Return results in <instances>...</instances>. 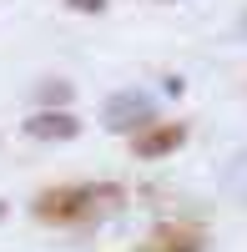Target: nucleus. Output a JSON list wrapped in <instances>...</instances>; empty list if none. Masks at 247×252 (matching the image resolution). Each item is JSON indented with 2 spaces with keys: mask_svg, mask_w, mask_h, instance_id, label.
I'll return each instance as SVG.
<instances>
[{
  "mask_svg": "<svg viewBox=\"0 0 247 252\" xmlns=\"http://www.w3.org/2000/svg\"><path fill=\"white\" fill-rule=\"evenodd\" d=\"M106 197H116V187H96V182H81V187H51V192L35 197V217L40 222H76L96 212Z\"/></svg>",
  "mask_w": 247,
  "mask_h": 252,
  "instance_id": "f257e3e1",
  "label": "nucleus"
},
{
  "mask_svg": "<svg viewBox=\"0 0 247 252\" xmlns=\"http://www.w3.org/2000/svg\"><path fill=\"white\" fill-rule=\"evenodd\" d=\"M106 126L111 131H147V126H156V111H152V101L141 96V91H121L106 101Z\"/></svg>",
  "mask_w": 247,
  "mask_h": 252,
  "instance_id": "f03ea898",
  "label": "nucleus"
},
{
  "mask_svg": "<svg viewBox=\"0 0 247 252\" xmlns=\"http://www.w3.org/2000/svg\"><path fill=\"white\" fill-rule=\"evenodd\" d=\"M182 141H187V126H182V121H156V126H147L141 136H131V152H136L141 161H156V157L177 152Z\"/></svg>",
  "mask_w": 247,
  "mask_h": 252,
  "instance_id": "7ed1b4c3",
  "label": "nucleus"
},
{
  "mask_svg": "<svg viewBox=\"0 0 247 252\" xmlns=\"http://www.w3.org/2000/svg\"><path fill=\"white\" fill-rule=\"evenodd\" d=\"M76 131H81V121H76L66 106H56V111L46 106V111H35V116L26 121V136H31V141H71Z\"/></svg>",
  "mask_w": 247,
  "mask_h": 252,
  "instance_id": "20e7f679",
  "label": "nucleus"
},
{
  "mask_svg": "<svg viewBox=\"0 0 247 252\" xmlns=\"http://www.w3.org/2000/svg\"><path fill=\"white\" fill-rule=\"evenodd\" d=\"M207 237L197 232V227H182V222H161L156 232L141 242V252H202Z\"/></svg>",
  "mask_w": 247,
  "mask_h": 252,
  "instance_id": "39448f33",
  "label": "nucleus"
},
{
  "mask_svg": "<svg viewBox=\"0 0 247 252\" xmlns=\"http://www.w3.org/2000/svg\"><path fill=\"white\" fill-rule=\"evenodd\" d=\"M40 96L51 101V111H56V101L66 106V101H71V81H46V86H40Z\"/></svg>",
  "mask_w": 247,
  "mask_h": 252,
  "instance_id": "423d86ee",
  "label": "nucleus"
},
{
  "mask_svg": "<svg viewBox=\"0 0 247 252\" xmlns=\"http://www.w3.org/2000/svg\"><path fill=\"white\" fill-rule=\"evenodd\" d=\"M66 5L81 10V15H101V10H106V0H66Z\"/></svg>",
  "mask_w": 247,
  "mask_h": 252,
  "instance_id": "0eeeda50",
  "label": "nucleus"
},
{
  "mask_svg": "<svg viewBox=\"0 0 247 252\" xmlns=\"http://www.w3.org/2000/svg\"><path fill=\"white\" fill-rule=\"evenodd\" d=\"M237 31H242V35H247V15H242V20H237Z\"/></svg>",
  "mask_w": 247,
  "mask_h": 252,
  "instance_id": "6e6552de",
  "label": "nucleus"
},
{
  "mask_svg": "<svg viewBox=\"0 0 247 252\" xmlns=\"http://www.w3.org/2000/svg\"><path fill=\"white\" fill-rule=\"evenodd\" d=\"M0 222H5V202H0Z\"/></svg>",
  "mask_w": 247,
  "mask_h": 252,
  "instance_id": "1a4fd4ad",
  "label": "nucleus"
}]
</instances>
